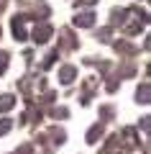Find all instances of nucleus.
I'll return each instance as SVG.
<instances>
[{"label": "nucleus", "instance_id": "3", "mask_svg": "<svg viewBox=\"0 0 151 154\" xmlns=\"http://www.w3.org/2000/svg\"><path fill=\"white\" fill-rule=\"evenodd\" d=\"M92 23H95V16H92V13H80V16H74V26H80V28H90Z\"/></svg>", "mask_w": 151, "mask_h": 154}, {"label": "nucleus", "instance_id": "8", "mask_svg": "<svg viewBox=\"0 0 151 154\" xmlns=\"http://www.w3.org/2000/svg\"><path fill=\"white\" fill-rule=\"evenodd\" d=\"M80 3H95V0H80Z\"/></svg>", "mask_w": 151, "mask_h": 154}, {"label": "nucleus", "instance_id": "7", "mask_svg": "<svg viewBox=\"0 0 151 154\" xmlns=\"http://www.w3.org/2000/svg\"><path fill=\"white\" fill-rule=\"evenodd\" d=\"M11 126H13V121H11V118H3V121H0V136L11 131Z\"/></svg>", "mask_w": 151, "mask_h": 154}, {"label": "nucleus", "instance_id": "5", "mask_svg": "<svg viewBox=\"0 0 151 154\" xmlns=\"http://www.w3.org/2000/svg\"><path fill=\"white\" fill-rule=\"evenodd\" d=\"M16 105V98L13 95H0V110H11Z\"/></svg>", "mask_w": 151, "mask_h": 154}, {"label": "nucleus", "instance_id": "1", "mask_svg": "<svg viewBox=\"0 0 151 154\" xmlns=\"http://www.w3.org/2000/svg\"><path fill=\"white\" fill-rule=\"evenodd\" d=\"M49 36H51V28L49 26H38L36 31H33V41H36V44H46Z\"/></svg>", "mask_w": 151, "mask_h": 154}, {"label": "nucleus", "instance_id": "2", "mask_svg": "<svg viewBox=\"0 0 151 154\" xmlns=\"http://www.w3.org/2000/svg\"><path fill=\"white\" fill-rule=\"evenodd\" d=\"M13 33H16V38H18V41H23V38L28 36V33H26V26H23V16L13 18Z\"/></svg>", "mask_w": 151, "mask_h": 154}, {"label": "nucleus", "instance_id": "4", "mask_svg": "<svg viewBox=\"0 0 151 154\" xmlns=\"http://www.w3.org/2000/svg\"><path fill=\"white\" fill-rule=\"evenodd\" d=\"M59 77H62V82H64V85H69L72 80H74V77H77V69H74V67H72V64H67V67H62Z\"/></svg>", "mask_w": 151, "mask_h": 154}, {"label": "nucleus", "instance_id": "6", "mask_svg": "<svg viewBox=\"0 0 151 154\" xmlns=\"http://www.w3.org/2000/svg\"><path fill=\"white\" fill-rule=\"evenodd\" d=\"M136 95H138V103H149V85H141V90Z\"/></svg>", "mask_w": 151, "mask_h": 154}]
</instances>
